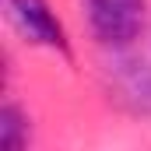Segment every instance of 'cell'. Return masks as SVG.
<instances>
[{
	"mask_svg": "<svg viewBox=\"0 0 151 151\" xmlns=\"http://www.w3.org/2000/svg\"><path fill=\"white\" fill-rule=\"evenodd\" d=\"M106 88L109 99L119 102L134 116H151V56L116 49L106 67Z\"/></svg>",
	"mask_w": 151,
	"mask_h": 151,
	"instance_id": "obj_2",
	"label": "cell"
},
{
	"mask_svg": "<svg viewBox=\"0 0 151 151\" xmlns=\"http://www.w3.org/2000/svg\"><path fill=\"white\" fill-rule=\"evenodd\" d=\"M91 35L109 49H130L148 18V0H81Z\"/></svg>",
	"mask_w": 151,
	"mask_h": 151,
	"instance_id": "obj_1",
	"label": "cell"
},
{
	"mask_svg": "<svg viewBox=\"0 0 151 151\" xmlns=\"http://www.w3.org/2000/svg\"><path fill=\"white\" fill-rule=\"evenodd\" d=\"M4 11H7V21L14 25V32L25 42L49 49V53H60V56H70L67 28L56 18V11L49 7V0H4Z\"/></svg>",
	"mask_w": 151,
	"mask_h": 151,
	"instance_id": "obj_3",
	"label": "cell"
},
{
	"mask_svg": "<svg viewBox=\"0 0 151 151\" xmlns=\"http://www.w3.org/2000/svg\"><path fill=\"white\" fill-rule=\"evenodd\" d=\"M28 141H32V119H28V113H25L21 106L7 102V106L0 109V148L25 151Z\"/></svg>",
	"mask_w": 151,
	"mask_h": 151,
	"instance_id": "obj_4",
	"label": "cell"
}]
</instances>
